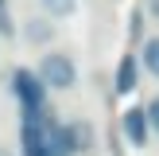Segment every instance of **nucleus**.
<instances>
[{"label": "nucleus", "mask_w": 159, "mask_h": 156, "mask_svg": "<svg viewBox=\"0 0 159 156\" xmlns=\"http://www.w3.org/2000/svg\"><path fill=\"white\" fill-rule=\"evenodd\" d=\"M144 12L152 16V23L159 27V0H144Z\"/></svg>", "instance_id": "obj_11"}, {"label": "nucleus", "mask_w": 159, "mask_h": 156, "mask_svg": "<svg viewBox=\"0 0 159 156\" xmlns=\"http://www.w3.org/2000/svg\"><path fill=\"white\" fill-rule=\"evenodd\" d=\"M12 98L20 101V113H35V109H47V86L31 66H16L12 70Z\"/></svg>", "instance_id": "obj_2"}, {"label": "nucleus", "mask_w": 159, "mask_h": 156, "mask_svg": "<svg viewBox=\"0 0 159 156\" xmlns=\"http://www.w3.org/2000/svg\"><path fill=\"white\" fill-rule=\"evenodd\" d=\"M0 35H4V39L16 35V23H12V16H8V12H0Z\"/></svg>", "instance_id": "obj_10"}, {"label": "nucleus", "mask_w": 159, "mask_h": 156, "mask_svg": "<svg viewBox=\"0 0 159 156\" xmlns=\"http://www.w3.org/2000/svg\"><path fill=\"white\" fill-rule=\"evenodd\" d=\"M120 133H124V140H128L132 148H148V140H152V125H148L144 105L124 109V117H120Z\"/></svg>", "instance_id": "obj_3"}, {"label": "nucleus", "mask_w": 159, "mask_h": 156, "mask_svg": "<svg viewBox=\"0 0 159 156\" xmlns=\"http://www.w3.org/2000/svg\"><path fill=\"white\" fill-rule=\"evenodd\" d=\"M54 35H58V27H54V20H47V16H31V20H23V39H27L31 47H47V51H51Z\"/></svg>", "instance_id": "obj_5"}, {"label": "nucleus", "mask_w": 159, "mask_h": 156, "mask_svg": "<svg viewBox=\"0 0 159 156\" xmlns=\"http://www.w3.org/2000/svg\"><path fill=\"white\" fill-rule=\"evenodd\" d=\"M70 129V140H74V152H93V144H97V129H93L89 121H66Z\"/></svg>", "instance_id": "obj_6"}, {"label": "nucleus", "mask_w": 159, "mask_h": 156, "mask_svg": "<svg viewBox=\"0 0 159 156\" xmlns=\"http://www.w3.org/2000/svg\"><path fill=\"white\" fill-rule=\"evenodd\" d=\"M140 70H148L152 78H159V35H148L140 47Z\"/></svg>", "instance_id": "obj_8"}, {"label": "nucleus", "mask_w": 159, "mask_h": 156, "mask_svg": "<svg viewBox=\"0 0 159 156\" xmlns=\"http://www.w3.org/2000/svg\"><path fill=\"white\" fill-rule=\"evenodd\" d=\"M136 86H140V55H120V62L113 70V90L116 94H132Z\"/></svg>", "instance_id": "obj_4"}, {"label": "nucleus", "mask_w": 159, "mask_h": 156, "mask_svg": "<svg viewBox=\"0 0 159 156\" xmlns=\"http://www.w3.org/2000/svg\"><path fill=\"white\" fill-rule=\"evenodd\" d=\"M39 4V16H47V20H70V16H78V0H35Z\"/></svg>", "instance_id": "obj_7"}, {"label": "nucleus", "mask_w": 159, "mask_h": 156, "mask_svg": "<svg viewBox=\"0 0 159 156\" xmlns=\"http://www.w3.org/2000/svg\"><path fill=\"white\" fill-rule=\"evenodd\" d=\"M35 74L43 78L47 90H74L78 86V62H74V55H66V51H47L43 59H39Z\"/></svg>", "instance_id": "obj_1"}, {"label": "nucleus", "mask_w": 159, "mask_h": 156, "mask_svg": "<svg viewBox=\"0 0 159 156\" xmlns=\"http://www.w3.org/2000/svg\"><path fill=\"white\" fill-rule=\"evenodd\" d=\"M0 12H4V0H0Z\"/></svg>", "instance_id": "obj_14"}, {"label": "nucleus", "mask_w": 159, "mask_h": 156, "mask_svg": "<svg viewBox=\"0 0 159 156\" xmlns=\"http://www.w3.org/2000/svg\"><path fill=\"white\" fill-rule=\"evenodd\" d=\"M0 156H16V152H12V148H8V144H0Z\"/></svg>", "instance_id": "obj_13"}, {"label": "nucleus", "mask_w": 159, "mask_h": 156, "mask_svg": "<svg viewBox=\"0 0 159 156\" xmlns=\"http://www.w3.org/2000/svg\"><path fill=\"white\" fill-rule=\"evenodd\" d=\"M140 20H144V12H132V20H128V23H132V27H128L132 35H140Z\"/></svg>", "instance_id": "obj_12"}, {"label": "nucleus", "mask_w": 159, "mask_h": 156, "mask_svg": "<svg viewBox=\"0 0 159 156\" xmlns=\"http://www.w3.org/2000/svg\"><path fill=\"white\" fill-rule=\"evenodd\" d=\"M144 113H148V125H152V133H159V94L144 105Z\"/></svg>", "instance_id": "obj_9"}]
</instances>
